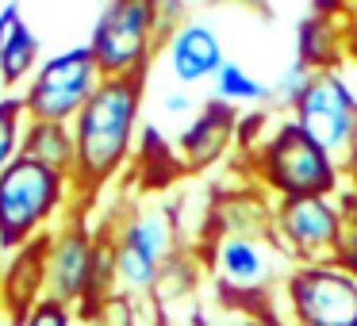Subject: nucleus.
Wrapping results in <instances>:
<instances>
[{
    "instance_id": "nucleus-1",
    "label": "nucleus",
    "mask_w": 357,
    "mask_h": 326,
    "mask_svg": "<svg viewBox=\"0 0 357 326\" xmlns=\"http://www.w3.org/2000/svg\"><path fill=\"white\" fill-rule=\"evenodd\" d=\"M142 116V77H104L93 100L73 119V139H77V188H100L135 157Z\"/></svg>"
},
{
    "instance_id": "nucleus-2",
    "label": "nucleus",
    "mask_w": 357,
    "mask_h": 326,
    "mask_svg": "<svg viewBox=\"0 0 357 326\" xmlns=\"http://www.w3.org/2000/svg\"><path fill=\"white\" fill-rule=\"evenodd\" d=\"M250 180L269 200H307V196H338L346 185L342 157L323 150L292 116L280 119L265 146L246 157Z\"/></svg>"
},
{
    "instance_id": "nucleus-3",
    "label": "nucleus",
    "mask_w": 357,
    "mask_h": 326,
    "mask_svg": "<svg viewBox=\"0 0 357 326\" xmlns=\"http://www.w3.org/2000/svg\"><path fill=\"white\" fill-rule=\"evenodd\" d=\"M73 177L20 157L0 173V246L24 249L66 211L73 196Z\"/></svg>"
},
{
    "instance_id": "nucleus-4",
    "label": "nucleus",
    "mask_w": 357,
    "mask_h": 326,
    "mask_svg": "<svg viewBox=\"0 0 357 326\" xmlns=\"http://www.w3.org/2000/svg\"><path fill=\"white\" fill-rule=\"evenodd\" d=\"M108 246H112V261H116L119 295H127V300L158 295L165 265L181 254L177 219H173L169 208H135L131 215H123V223L116 226Z\"/></svg>"
},
{
    "instance_id": "nucleus-5",
    "label": "nucleus",
    "mask_w": 357,
    "mask_h": 326,
    "mask_svg": "<svg viewBox=\"0 0 357 326\" xmlns=\"http://www.w3.org/2000/svg\"><path fill=\"white\" fill-rule=\"evenodd\" d=\"M208 265L223 300H242L254 307L277 295L296 261L277 242V234H211Z\"/></svg>"
},
{
    "instance_id": "nucleus-6",
    "label": "nucleus",
    "mask_w": 357,
    "mask_h": 326,
    "mask_svg": "<svg viewBox=\"0 0 357 326\" xmlns=\"http://www.w3.org/2000/svg\"><path fill=\"white\" fill-rule=\"evenodd\" d=\"M162 39L169 31L154 0H108L89 31V50L104 77H146Z\"/></svg>"
},
{
    "instance_id": "nucleus-7",
    "label": "nucleus",
    "mask_w": 357,
    "mask_h": 326,
    "mask_svg": "<svg viewBox=\"0 0 357 326\" xmlns=\"http://www.w3.org/2000/svg\"><path fill=\"white\" fill-rule=\"evenodd\" d=\"M273 300L288 326H357V280L338 261L292 265Z\"/></svg>"
},
{
    "instance_id": "nucleus-8",
    "label": "nucleus",
    "mask_w": 357,
    "mask_h": 326,
    "mask_svg": "<svg viewBox=\"0 0 357 326\" xmlns=\"http://www.w3.org/2000/svg\"><path fill=\"white\" fill-rule=\"evenodd\" d=\"M100 81L104 73L96 65L93 50H89V42H81V47L50 54L24 85L20 100H24V111L31 123H73L100 88Z\"/></svg>"
},
{
    "instance_id": "nucleus-9",
    "label": "nucleus",
    "mask_w": 357,
    "mask_h": 326,
    "mask_svg": "<svg viewBox=\"0 0 357 326\" xmlns=\"http://www.w3.org/2000/svg\"><path fill=\"white\" fill-rule=\"evenodd\" d=\"M342 231H346V215L338 208V196L280 200L273 208V234L296 265L334 261Z\"/></svg>"
},
{
    "instance_id": "nucleus-10",
    "label": "nucleus",
    "mask_w": 357,
    "mask_h": 326,
    "mask_svg": "<svg viewBox=\"0 0 357 326\" xmlns=\"http://www.w3.org/2000/svg\"><path fill=\"white\" fill-rule=\"evenodd\" d=\"M292 119L334 157L346 154L349 134L357 119V93L342 70H319L311 73L307 88L300 93L292 108Z\"/></svg>"
},
{
    "instance_id": "nucleus-11",
    "label": "nucleus",
    "mask_w": 357,
    "mask_h": 326,
    "mask_svg": "<svg viewBox=\"0 0 357 326\" xmlns=\"http://www.w3.org/2000/svg\"><path fill=\"white\" fill-rule=\"evenodd\" d=\"M96 261H100V238L85 231L81 223L62 226L50 234L47 246V295L77 307V315L93 300V280H96Z\"/></svg>"
},
{
    "instance_id": "nucleus-12",
    "label": "nucleus",
    "mask_w": 357,
    "mask_h": 326,
    "mask_svg": "<svg viewBox=\"0 0 357 326\" xmlns=\"http://www.w3.org/2000/svg\"><path fill=\"white\" fill-rule=\"evenodd\" d=\"M234 139H238V111L211 96L208 104L196 108V116L185 123V131L177 139L181 165L192 173L211 169L234 150Z\"/></svg>"
},
{
    "instance_id": "nucleus-13",
    "label": "nucleus",
    "mask_w": 357,
    "mask_h": 326,
    "mask_svg": "<svg viewBox=\"0 0 357 326\" xmlns=\"http://www.w3.org/2000/svg\"><path fill=\"white\" fill-rule=\"evenodd\" d=\"M165 58H169V73L181 85H200V81H215L219 70L227 65L223 42L200 20H188L165 39Z\"/></svg>"
},
{
    "instance_id": "nucleus-14",
    "label": "nucleus",
    "mask_w": 357,
    "mask_h": 326,
    "mask_svg": "<svg viewBox=\"0 0 357 326\" xmlns=\"http://www.w3.org/2000/svg\"><path fill=\"white\" fill-rule=\"evenodd\" d=\"M47 246H50V234L16 249V257L8 261V269L0 277V307L8 311L16 326L47 295Z\"/></svg>"
},
{
    "instance_id": "nucleus-15",
    "label": "nucleus",
    "mask_w": 357,
    "mask_h": 326,
    "mask_svg": "<svg viewBox=\"0 0 357 326\" xmlns=\"http://www.w3.org/2000/svg\"><path fill=\"white\" fill-rule=\"evenodd\" d=\"M273 208L277 200H269L250 180L246 188L219 196V203L211 208V234H273Z\"/></svg>"
},
{
    "instance_id": "nucleus-16",
    "label": "nucleus",
    "mask_w": 357,
    "mask_h": 326,
    "mask_svg": "<svg viewBox=\"0 0 357 326\" xmlns=\"http://www.w3.org/2000/svg\"><path fill=\"white\" fill-rule=\"evenodd\" d=\"M24 157L47 165L54 173L73 177L77 169V139H73V123H27L24 131Z\"/></svg>"
},
{
    "instance_id": "nucleus-17",
    "label": "nucleus",
    "mask_w": 357,
    "mask_h": 326,
    "mask_svg": "<svg viewBox=\"0 0 357 326\" xmlns=\"http://www.w3.org/2000/svg\"><path fill=\"white\" fill-rule=\"evenodd\" d=\"M296 62H303L311 73L338 70L342 62V31L326 16H303L296 27Z\"/></svg>"
},
{
    "instance_id": "nucleus-18",
    "label": "nucleus",
    "mask_w": 357,
    "mask_h": 326,
    "mask_svg": "<svg viewBox=\"0 0 357 326\" xmlns=\"http://www.w3.org/2000/svg\"><path fill=\"white\" fill-rule=\"evenodd\" d=\"M39 65V35L27 27V20H20V24H12V31L4 35V47H0V85H27Z\"/></svg>"
},
{
    "instance_id": "nucleus-19",
    "label": "nucleus",
    "mask_w": 357,
    "mask_h": 326,
    "mask_svg": "<svg viewBox=\"0 0 357 326\" xmlns=\"http://www.w3.org/2000/svg\"><path fill=\"white\" fill-rule=\"evenodd\" d=\"M269 93L273 88L265 81H257L254 73H246L238 62H227L215 77V100L223 104H250V108H265L269 104Z\"/></svg>"
},
{
    "instance_id": "nucleus-20",
    "label": "nucleus",
    "mask_w": 357,
    "mask_h": 326,
    "mask_svg": "<svg viewBox=\"0 0 357 326\" xmlns=\"http://www.w3.org/2000/svg\"><path fill=\"white\" fill-rule=\"evenodd\" d=\"M27 111L20 96H0V173L12 162L24 157V131H27Z\"/></svg>"
},
{
    "instance_id": "nucleus-21",
    "label": "nucleus",
    "mask_w": 357,
    "mask_h": 326,
    "mask_svg": "<svg viewBox=\"0 0 357 326\" xmlns=\"http://www.w3.org/2000/svg\"><path fill=\"white\" fill-rule=\"evenodd\" d=\"M273 111L269 108H250L238 116V139H234V146L242 150V154H257V150L265 146V139L273 134Z\"/></svg>"
},
{
    "instance_id": "nucleus-22",
    "label": "nucleus",
    "mask_w": 357,
    "mask_h": 326,
    "mask_svg": "<svg viewBox=\"0 0 357 326\" xmlns=\"http://www.w3.org/2000/svg\"><path fill=\"white\" fill-rule=\"evenodd\" d=\"M77 318H81L77 307H70V303H62V300H50V295H43V300L24 315V323H20V326H77Z\"/></svg>"
},
{
    "instance_id": "nucleus-23",
    "label": "nucleus",
    "mask_w": 357,
    "mask_h": 326,
    "mask_svg": "<svg viewBox=\"0 0 357 326\" xmlns=\"http://www.w3.org/2000/svg\"><path fill=\"white\" fill-rule=\"evenodd\" d=\"M223 326H288V323L273 311V303H254V307H234V315Z\"/></svg>"
},
{
    "instance_id": "nucleus-24",
    "label": "nucleus",
    "mask_w": 357,
    "mask_h": 326,
    "mask_svg": "<svg viewBox=\"0 0 357 326\" xmlns=\"http://www.w3.org/2000/svg\"><path fill=\"white\" fill-rule=\"evenodd\" d=\"M334 261L357 280V219H346V231H342V242H338V254Z\"/></svg>"
},
{
    "instance_id": "nucleus-25",
    "label": "nucleus",
    "mask_w": 357,
    "mask_h": 326,
    "mask_svg": "<svg viewBox=\"0 0 357 326\" xmlns=\"http://www.w3.org/2000/svg\"><path fill=\"white\" fill-rule=\"evenodd\" d=\"M162 111L165 116H188V111H192V93H165L162 96Z\"/></svg>"
},
{
    "instance_id": "nucleus-26",
    "label": "nucleus",
    "mask_w": 357,
    "mask_h": 326,
    "mask_svg": "<svg viewBox=\"0 0 357 326\" xmlns=\"http://www.w3.org/2000/svg\"><path fill=\"white\" fill-rule=\"evenodd\" d=\"M342 169H346V180L357 188V119H354V134H349V146L342 154Z\"/></svg>"
},
{
    "instance_id": "nucleus-27",
    "label": "nucleus",
    "mask_w": 357,
    "mask_h": 326,
    "mask_svg": "<svg viewBox=\"0 0 357 326\" xmlns=\"http://www.w3.org/2000/svg\"><path fill=\"white\" fill-rule=\"evenodd\" d=\"M20 20L24 16H20L16 4H4V8H0V47H4V35L12 31V24H20Z\"/></svg>"
},
{
    "instance_id": "nucleus-28",
    "label": "nucleus",
    "mask_w": 357,
    "mask_h": 326,
    "mask_svg": "<svg viewBox=\"0 0 357 326\" xmlns=\"http://www.w3.org/2000/svg\"><path fill=\"white\" fill-rule=\"evenodd\" d=\"M181 326H208V323H181Z\"/></svg>"
},
{
    "instance_id": "nucleus-29",
    "label": "nucleus",
    "mask_w": 357,
    "mask_h": 326,
    "mask_svg": "<svg viewBox=\"0 0 357 326\" xmlns=\"http://www.w3.org/2000/svg\"><path fill=\"white\" fill-rule=\"evenodd\" d=\"M0 326H12V323H4V318H0Z\"/></svg>"
}]
</instances>
